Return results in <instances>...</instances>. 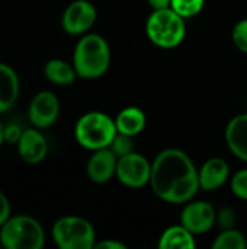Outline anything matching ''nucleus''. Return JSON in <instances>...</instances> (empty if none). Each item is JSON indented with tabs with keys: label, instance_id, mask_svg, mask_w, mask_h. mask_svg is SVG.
<instances>
[{
	"label": "nucleus",
	"instance_id": "bb28decb",
	"mask_svg": "<svg viewBox=\"0 0 247 249\" xmlns=\"http://www.w3.org/2000/svg\"><path fill=\"white\" fill-rule=\"evenodd\" d=\"M95 248L96 249H125L127 247L118 241H114V239H106V241H100V242H96L95 244Z\"/></svg>",
	"mask_w": 247,
	"mask_h": 249
},
{
	"label": "nucleus",
	"instance_id": "5701e85b",
	"mask_svg": "<svg viewBox=\"0 0 247 249\" xmlns=\"http://www.w3.org/2000/svg\"><path fill=\"white\" fill-rule=\"evenodd\" d=\"M231 38H233L234 45H236L242 53L247 54V18L246 19L239 20V22L234 25L233 32H231Z\"/></svg>",
	"mask_w": 247,
	"mask_h": 249
},
{
	"label": "nucleus",
	"instance_id": "f03ea898",
	"mask_svg": "<svg viewBox=\"0 0 247 249\" xmlns=\"http://www.w3.org/2000/svg\"><path fill=\"white\" fill-rule=\"evenodd\" d=\"M111 64V48L108 41L99 34L83 35L73 53V66L82 79L102 77Z\"/></svg>",
	"mask_w": 247,
	"mask_h": 249
},
{
	"label": "nucleus",
	"instance_id": "423d86ee",
	"mask_svg": "<svg viewBox=\"0 0 247 249\" xmlns=\"http://www.w3.org/2000/svg\"><path fill=\"white\" fill-rule=\"evenodd\" d=\"M51 233L60 249H92L96 244L95 228L80 216L60 217L54 223Z\"/></svg>",
	"mask_w": 247,
	"mask_h": 249
},
{
	"label": "nucleus",
	"instance_id": "f8f14e48",
	"mask_svg": "<svg viewBox=\"0 0 247 249\" xmlns=\"http://www.w3.org/2000/svg\"><path fill=\"white\" fill-rule=\"evenodd\" d=\"M16 144H17L20 158L26 163H32V165L44 160L48 152L47 139L42 136V133H39L35 128L25 130Z\"/></svg>",
	"mask_w": 247,
	"mask_h": 249
},
{
	"label": "nucleus",
	"instance_id": "6ab92c4d",
	"mask_svg": "<svg viewBox=\"0 0 247 249\" xmlns=\"http://www.w3.org/2000/svg\"><path fill=\"white\" fill-rule=\"evenodd\" d=\"M211 247L214 249H246L247 241L242 232L231 228L221 231Z\"/></svg>",
	"mask_w": 247,
	"mask_h": 249
},
{
	"label": "nucleus",
	"instance_id": "20e7f679",
	"mask_svg": "<svg viewBox=\"0 0 247 249\" xmlns=\"http://www.w3.org/2000/svg\"><path fill=\"white\" fill-rule=\"evenodd\" d=\"M146 34L154 45L160 48H175L185 39V18L172 7L156 9L146 22Z\"/></svg>",
	"mask_w": 247,
	"mask_h": 249
},
{
	"label": "nucleus",
	"instance_id": "dca6fc26",
	"mask_svg": "<svg viewBox=\"0 0 247 249\" xmlns=\"http://www.w3.org/2000/svg\"><path fill=\"white\" fill-rule=\"evenodd\" d=\"M146 114L138 107H127L119 111L115 118L118 133L127 134L130 137L138 136L146 127Z\"/></svg>",
	"mask_w": 247,
	"mask_h": 249
},
{
	"label": "nucleus",
	"instance_id": "f3484780",
	"mask_svg": "<svg viewBox=\"0 0 247 249\" xmlns=\"http://www.w3.org/2000/svg\"><path fill=\"white\" fill-rule=\"evenodd\" d=\"M195 238L185 226L175 225L169 226L160 236L159 248L160 249H194Z\"/></svg>",
	"mask_w": 247,
	"mask_h": 249
},
{
	"label": "nucleus",
	"instance_id": "9b49d317",
	"mask_svg": "<svg viewBox=\"0 0 247 249\" xmlns=\"http://www.w3.org/2000/svg\"><path fill=\"white\" fill-rule=\"evenodd\" d=\"M116 163L118 156L111 150V147L95 150L86 166L89 179L95 184L108 182L116 174Z\"/></svg>",
	"mask_w": 247,
	"mask_h": 249
},
{
	"label": "nucleus",
	"instance_id": "393cba45",
	"mask_svg": "<svg viewBox=\"0 0 247 249\" xmlns=\"http://www.w3.org/2000/svg\"><path fill=\"white\" fill-rule=\"evenodd\" d=\"M23 131L16 124H9L7 127H4V140L9 143H17Z\"/></svg>",
	"mask_w": 247,
	"mask_h": 249
},
{
	"label": "nucleus",
	"instance_id": "9d476101",
	"mask_svg": "<svg viewBox=\"0 0 247 249\" xmlns=\"http://www.w3.org/2000/svg\"><path fill=\"white\" fill-rule=\"evenodd\" d=\"M58 114H60V101L57 95L49 90L38 92L32 98L28 109L29 120L36 128L51 127L57 121Z\"/></svg>",
	"mask_w": 247,
	"mask_h": 249
},
{
	"label": "nucleus",
	"instance_id": "0eeeda50",
	"mask_svg": "<svg viewBox=\"0 0 247 249\" xmlns=\"http://www.w3.org/2000/svg\"><path fill=\"white\" fill-rule=\"evenodd\" d=\"M115 175L122 185L130 188H141L150 184L151 163L146 156L131 152L118 158Z\"/></svg>",
	"mask_w": 247,
	"mask_h": 249
},
{
	"label": "nucleus",
	"instance_id": "4be33fe9",
	"mask_svg": "<svg viewBox=\"0 0 247 249\" xmlns=\"http://www.w3.org/2000/svg\"><path fill=\"white\" fill-rule=\"evenodd\" d=\"M231 191L236 197L247 200V168L237 171L230 179Z\"/></svg>",
	"mask_w": 247,
	"mask_h": 249
},
{
	"label": "nucleus",
	"instance_id": "7ed1b4c3",
	"mask_svg": "<svg viewBox=\"0 0 247 249\" xmlns=\"http://www.w3.org/2000/svg\"><path fill=\"white\" fill-rule=\"evenodd\" d=\"M116 133L115 120L100 111L86 112L77 120L74 127L77 143L92 152L109 147Z\"/></svg>",
	"mask_w": 247,
	"mask_h": 249
},
{
	"label": "nucleus",
	"instance_id": "4468645a",
	"mask_svg": "<svg viewBox=\"0 0 247 249\" xmlns=\"http://www.w3.org/2000/svg\"><path fill=\"white\" fill-rule=\"evenodd\" d=\"M226 143L236 158L247 162V114H239L229 121Z\"/></svg>",
	"mask_w": 247,
	"mask_h": 249
},
{
	"label": "nucleus",
	"instance_id": "c756f323",
	"mask_svg": "<svg viewBox=\"0 0 247 249\" xmlns=\"http://www.w3.org/2000/svg\"><path fill=\"white\" fill-rule=\"evenodd\" d=\"M0 248H3V247H1V242H0Z\"/></svg>",
	"mask_w": 247,
	"mask_h": 249
},
{
	"label": "nucleus",
	"instance_id": "a878e982",
	"mask_svg": "<svg viewBox=\"0 0 247 249\" xmlns=\"http://www.w3.org/2000/svg\"><path fill=\"white\" fill-rule=\"evenodd\" d=\"M10 217V203L9 198L0 191V228L6 223V220Z\"/></svg>",
	"mask_w": 247,
	"mask_h": 249
},
{
	"label": "nucleus",
	"instance_id": "2eb2a0df",
	"mask_svg": "<svg viewBox=\"0 0 247 249\" xmlns=\"http://www.w3.org/2000/svg\"><path fill=\"white\" fill-rule=\"evenodd\" d=\"M19 89L20 86L16 71L10 66L0 63V105L3 111H7L15 105L19 96Z\"/></svg>",
	"mask_w": 247,
	"mask_h": 249
},
{
	"label": "nucleus",
	"instance_id": "a211bd4d",
	"mask_svg": "<svg viewBox=\"0 0 247 249\" xmlns=\"http://www.w3.org/2000/svg\"><path fill=\"white\" fill-rule=\"evenodd\" d=\"M44 73H45V77L51 83L60 85V86L71 85L76 80V77H79L74 66L61 58L48 60L44 66Z\"/></svg>",
	"mask_w": 247,
	"mask_h": 249
},
{
	"label": "nucleus",
	"instance_id": "b1692460",
	"mask_svg": "<svg viewBox=\"0 0 247 249\" xmlns=\"http://www.w3.org/2000/svg\"><path fill=\"white\" fill-rule=\"evenodd\" d=\"M215 225H218L221 231L234 228V225H236V212L231 207L220 209L217 212V216H215Z\"/></svg>",
	"mask_w": 247,
	"mask_h": 249
},
{
	"label": "nucleus",
	"instance_id": "1a4fd4ad",
	"mask_svg": "<svg viewBox=\"0 0 247 249\" xmlns=\"http://www.w3.org/2000/svg\"><path fill=\"white\" fill-rule=\"evenodd\" d=\"M217 212L207 201H188L181 214V225L194 235H204L215 225Z\"/></svg>",
	"mask_w": 247,
	"mask_h": 249
},
{
	"label": "nucleus",
	"instance_id": "aec40b11",
	"mask_svg": "<svg viewBox=\"0 0 247 249\" xmlns=\"http://www.w3.org/2000/svg\"><path fill=\"white\" fill-rule=\"evenodd\" d=\"M205 4V0H172L170 7L185 19L198 15Z\"/></svg>",
	"mask_w": 247,
	"mask_h": 249
},
{
	"label": "nucleus",
	"instance_id": "ddd939ff",
	"mask_svg": "<svg viewBox=\"0 0 247 249\" xmlns=\"http://www.w3.org/2000/svg\"><path fill=\"white\" fill-rule=\"evenodd\" d=\"M199 187L204 191H214L223 187L230 178L229 163L221 158H211L198 171Z\"/></svg>",
	"mask_w": 247,
	"mask_h": 249
},
{
	"label": "nucleus",
	"instance_id": "cd10ccee",
	"mask_svg": "<svg viewBox=\"0 0 247 249\" xmlns=\"http://www.w3.org/2000/svg\"><path fill=\"white\" fill-rule=\"evenodd\" d=\"M148 4L151 6L153 10L156 9H165V7H170L172 4V0H147Z\"/></svg>",
	"mask_w": 247,
	"mask_h": 249
},
{
	"label": "nucleus",
	"instance_id": "f257e3e1",
	"mask_svg": "<svg viewBox=\"0 0 247 249\" xmlns=\"http://www.w3.org/2000/svg\"><path fill=\"white\" fill-rule=\"evenodd\" d=\"M150 185L159 198L170 204L191 201L201 188L195 163L181 149H166L156 156Z\"/></svg>",
	"mask_w": 247,
	"mask_h": 249
},
{
	"label": "nucleus",
	"instance_id": "c85d7f7f",
	"mask_svg": "<svg viewBox=\"0 0 247 249\" xmlns=\"http://www.w3.org/2000/svg\"><path fill=\"white\" fill-rule=\"evenodd\" d=\"M3 142H6L4 140V125L0 123V146L3 144Z\"/></svg>",
	"mask_w": 247,
	"mask_h": 249
},
{
	"label": "nucleus",
	"instance_id": "39448f33",
	"mask_svg": "<svg viewBox=\"0 0 247 249\" xmlns=\"http://www.w3.org/2000/svg\"><path fill=\"white\" fill-rule=\"evenodd\" d=\"M0 242L6 249H41L45 233L36 219L26 214L10 216L0 228Z\"/></svg>",
	"mask_w": 247,
	"mask_h": 249
},
{
	"label": "nucleus",
	"instance_id": "6e6552de",
	"mask_svg": "<svg viewBox=\"0 0 247 249\" xmlns=\"http://www.w3.org/2000/svg\"><path fill=\"white\" fill-rule=\"evenodd\" d=\"M96 16V7L89 0H74L66 7L61 26L70 35H83L95 25Z\"/></svg>",
	"mask_w": 247,
	"mask_h": 249
},
{
	"label": "nucleus",
	"instance_id": "412c9836",
	"mask_svg": "<svg viewBox=\"0 0 247 249\" xmlns=\"http://www.w3.org/2000/svg\"><path fill=\"white\" fill-rule=\"evenodd\" d=\"M131 139H132V137H130V136H127V134L116 133V136L114 137V140H112V143H111L109 147H111V150H112L118 158L125 156V155L134 152V150H132V140H131Z\"/></svg>",
	"mask_w": 247,
	"mask_h": 249
}]
</instances>
